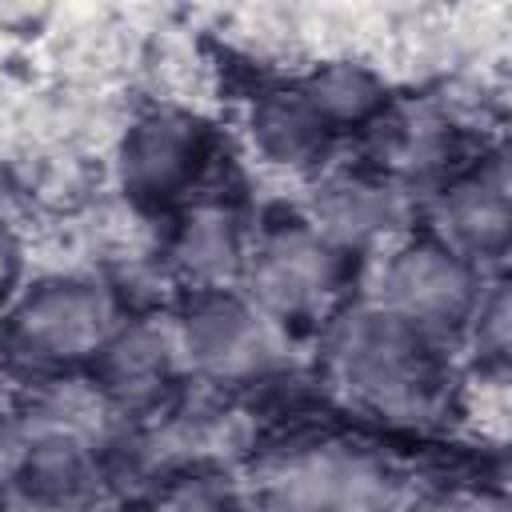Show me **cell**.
Masks as SVG:
<instances>
[{"label":"cell","mask_w":512,"mask_h":512,"mask_svg":"<svg viewBox=\"0 0 512 512\" xmlns=\"http://www.w3.org/2000/svg\"><path fill=\"white\" fill-rule=\"evenodd\" d=\"M324 368L352 408L400 428L440 424L456 404V376L444 340L364 300L328 316Z\"/></svg>","instance_id":"6da1fadb"},{"label":"cell","mask_w":512,"mask_h":512,"mask_svg":"<svg viewBox=\"0 0 512 512\" xmlns=\"http://www.w3.org/2000/svg\"><path fill=\"white\" fill-rule=\"evenodd\" d=\"M120 328V304L96 276L52 272L20 288L0 316V344L24 368L64 376L80 364H96L112 332Z\"/></svg>","instance_id":"7a4b0ae2"},{"label":"cell","mask_w":512,"mask_h":512,"mask_svg":"<svg viewBox=\"0 0 512 512\" xmlns=\"http://www.w3.org/2000/svg\"><path fill=\"white\" fill-rule=\"evenodd\" d=\"M400 476L368 448L320 440L276 452L252 480V512H400Z\"/></svg>","instance_id":"3957f363"},{"label":"cell","mask_w":512,"mask_h":512,"mask_svg":"<svg viewBox=\"0 0 512 512\" xmlns=\"http://www.w3.org/2000/svg\"><path fill=\"white\" fill-rule=\"evenodd\" d=\"M484 284L488 272L472 268L428 232L424 236L408 232L404 240H396L392 248L368 260L360 300L436 340H448L464 332Z\"/></svg>","instance_id":"277c9868"},{"label":"cell","mask_w":512,"mask_h":512,"mask_svg":"<svg viewBox=\"0 0 512 512\" xmlns=\"http://www.w3.org/2000/svg\"><path fill=\"white\" fill-rule=\"evenodd\" d=\"M352 260L332 248L304 216L252 232L240 288L280 328L296 320H328L344 296Z\"/></svg>","instance_id":"5b68a950"},{"label":"cell","mask_w":512,"mask_h":512,"mask_svg":"<svg viewBox=\"0 0 512 512\" xmlns=\"http://www.w3.org/2000/svg\"><path fill=\"white\" fill-rule=\"evenodd\" d=\"M176 344L188 380L256 384L284 364V328L244 292H200L176 316Z\"/></svg>","instance_id":"8992f818"},{"label":"cell","mask_w":512,"mask_h":512,"mask_svg":"<svg viewBox=\"0 0 512 512\" xmlns=\"http://www.w3.org/2000/svg\"><path fill=\"white\" fill-rule=\"evenodd\" d=\"M216 160L212 124L180 104H156L120 132L112 148L116 188L140 208H164L192 188H200L204 172Z\"/></svg>","instance_id":"52a82bcc"},{"label":"cell","mask_w":512,"mask_h":512,"mask_svg":"<svg viewBox=\"0 0 512 512\" xmlns=\"http://www.w3.org/2000/svg\"><path fill=\"white\" fill-rule=\"evenodd\" d=\"M304 220L348 260H372L412 232L416 196L376 168H328L308 188Z\"/></svg>","instance_id":"ba28073f"},{"label":"cell","mask_w":512,"mask_h":512,"mask_svg":"<svg viewBox=\"0 0 512 512\" xmlns=\"http://www.w3.org/2000/svg\"><path fill=\"white\" fill-rule=\"evenodd\" d=\"M428 236L480 272H500L512 236V196L504 152H480L428 192Z\"/></svg>","instance_id":"9c48e42d"},{"label":"cell","mask_w":512,"mask_h":512,"mask_svg":"<svg viewBox=\"0 0 512 512\" xmlns=\"http://www.w3.org/2000/svg\"><path fill=\"white\" fill-rule=\"evenodd\" d=\"M368 136V168L392 176L412 196L416 188H440L448 176L460 172L456 148L460 128L436 104H388L376 124L364 128Z\"/></svg>","instance_id":"30bf717a"},{"label":"cell","mask_w":512,"mask_h":512,"mask_svg":"<svg viewBox=\"0 0 512 512\" xmlns=\"http://www.w3.org/2000/svg\"><path fill=\"white\" fill-rule=\"evenodd\" d=\"M244 140L256 164L280 176L316 180L332 168L340 136L312 112L296 84H272L252 96L244 112Z\"/></svg>","instance_id":"8fae6325"},{"label":"cell","mask_w":512,"mask_h":512,"mask_svg":"<svg viewBox=\"0 0 512 512\" xmlns=\"http://www.w3.org/2000/svg\"><path fill=\"white\" fill-rule=\"evenodd\" d=\"M176 380H184V360L172 316L120 320V328L96 356V384L116 408H148L164 400Z\"/></svg>","instance_id":"7c38bea8"},{"label":"cell","mask_w":512,"mask_h":512,"mask_svg":"<svg viewBox=\"0 0 512 512\" xmlns=\"http://www.w3.org/2000/svg\"><path fill=\"white\" fill-rule=\"evenodd\" d=\"M248 244H252V228L240 220V212L232 204L204 200L180 216L168 240V268L176 280L188 284L192 296L232 292L240 288Z\"/></svg>","instance_id":"4fadbf2b"},{"label":"cell","mask_w":512,"mask_h":512,"mask_svg":"<svg viewBox=\"0 0 512 512\" xmlns=\"http://www.w3.org/2000/svg\"><path fill=\"white\" fill-rule=\"evenodd\" d=\"M296 88L336 136L340 132H364L392 104V88H388L384 72H376L372 64L352 60V56L312 64L296 80Z\"/></svg>","instance_id":"5bb4252c"},{"label":"cell","mask_w":512,"mask_h":512,"mask_svg":"<svg viewBox=\"0 0 512 512\" xmlns=\"http://www.w3.org/2000/svg\"><path fill=\"white\" fill-rule=\"evenodd\" d=\"M460 336H468L480 364H496V368L504 364V352H508V288H504L500 272L488 276V284H484V292H480V300H476Z\"/></svg>","instance_id":"9a60e30c"},{"label":"cell","mask_w":512,"mask_h":512,"mask_svg":"<svg viewBox=\"0 0 512 512\" xmlns=\"http://www.w3.org/2000/svg\"><path fill=\"white\" fill-rule=\"evenodd\" d=\"M24 268H28L24 236H20V228L0 212V316H4V308L20 296V288H24Z\"/></svg>","instance_id":"2e32d148"},{"label":"cell","mask_w":512,"mask_h":512,"mask_svg":"<svg viewBox=\"0 0 512 512\" xmlns=\"http://www.w3.org/2000/svg\"><path fill=\"white\" fill-rule=\"evenodd\" d=\"M20 464V420L0 408V480L16 476Z\"/></svg>","instance_id":"e0dca14e"},{"label":"cell","mask_w":512,"mask_h":512,"mask_svg":"<svg viewBox=\"0 0 512 512\" xmlns=\"http://www.w3.org/2000/svg\"><path fill=\"white\" fill-rule=\"evenodd\" d=\"M172 512H232L228 504H220L212 492H204V488H192V492H184L180 500H176V508Z\"/></svg>","instance_id":"ac0fdd59"}]
</instances>
